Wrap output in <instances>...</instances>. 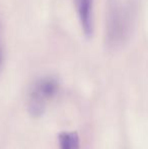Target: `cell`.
<instances>
[{"mask_svg":"<svg viewBox=\"0 0 148 149\" xmlns=\"http://www.w3.org/2000/svg\"><path fill=\"white\" fill-rule=\"evenodd\" d=\"M134 7L128 0H109L106 20V43L111 49L122 48L134 26Z\"/></svg>","mask_w":148,"mask_h":149,"instance_id":"cell-1","label":"cell"},{"mask_svg":"<svg viewBox=\"0 0 148 149\" xmlns=\"http://www.w3.org/2000/svg\"><path fill=\"white\" fill-rule=\"evenodd\" d=\"M59 89V83L53 77H43L34 84L30 93V111L35 116H39L45 107Z\"/></svg>","mask_w":148,"mask_h":149,"instance_id":"cell-2","label":"cell"},{"mask_svg":"<svg viewBox=\"0 0 148 149\" xmlns=\"http://www.w3.org/2000/svg\"><path fill=\"white\" fill-rule=\"evenodd\" d=\"M81 30L86 38L93 33V0H74Z\"/></svg>","mask_w":148,"mask_h":149,"instance_id":"cell-3","label":"cell"},{"mask_svg":"<svg viewBox=\"0 0 148 149\" xmlns=\"http://www.w3.org/2000/svg\"><path fill=\"white\" fill-rule=\"evenodd\" d=\"M60 149H79V138L75 132H64L59 135Z\"/></svg>","mask_w":148,"mask_h":149,"instance_id":"cell-4","label":"cell"},{"mask_svg":"<svg viewBox=\"0 0 148 149\" xmlns=\"http://www.w3.org/2000/svg\"><path fill=\"white\" fill-rule=\"evenodd\" d=\"M2 62H3V49H2L1 38H0V68L2 66Z\"/></svg>","mask_w":148,"mask_h":149,"instance_id":"cell-5","label":"cell"}]
</instances>
